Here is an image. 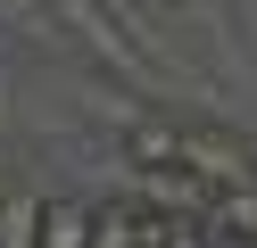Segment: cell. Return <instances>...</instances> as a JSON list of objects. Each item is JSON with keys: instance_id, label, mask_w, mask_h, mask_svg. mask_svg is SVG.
<instances>
[{"instance_id": "obj_2", "label": "cell", "mask_w": 257, "mask_h": 248, "mask_svg": "<svg viewBox=\"0 0 257 248\" xmlns=\"http://www.w3.org/2000/svg\"><path fill=\"white\" fill-rule=\"evenodd\" d=\"M42 248H100V215L83 198H50L42 207Z\"/></svg>"}, {"instance_id": "obj_1", "label": "cell", "mask_w": 257, "mask_h": 248, "mask_svg": "<svg viewBox=\"0 0 257 248\" xmlns=\"http://www.w3.org/2000/svg\"><path fill=\"white\" fill-rule=\"evenodd\" d=\"M183 165L199 182H216V190L224 182H257V157L232 141V132H207V124H183Z\"/></svg>"}, {"instance_id": "obj_3", "label": "cell", "mask_w": 257, "mask_h": 248, "mask_svg": "<svg viewBox=\"0 0 257 248\" xmlns=\"http://www.w3.org/2000/svg\"><path fill=\"white\" fill-rule=\"evenodd\" d=\"M42 207H50V198L0 190V248H42Z\"/></svg>"}]
</instances>
